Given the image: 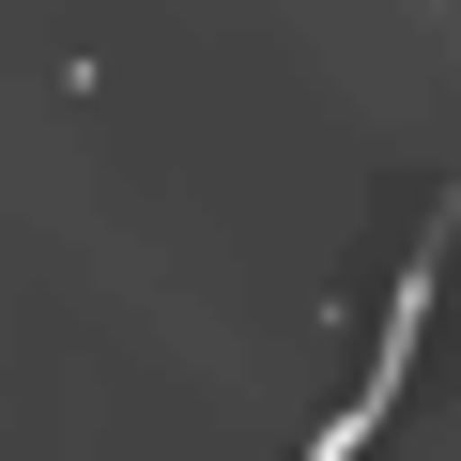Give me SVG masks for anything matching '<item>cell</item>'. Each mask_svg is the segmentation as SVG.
Segmentation results:
<instances>
[]
</instances>
